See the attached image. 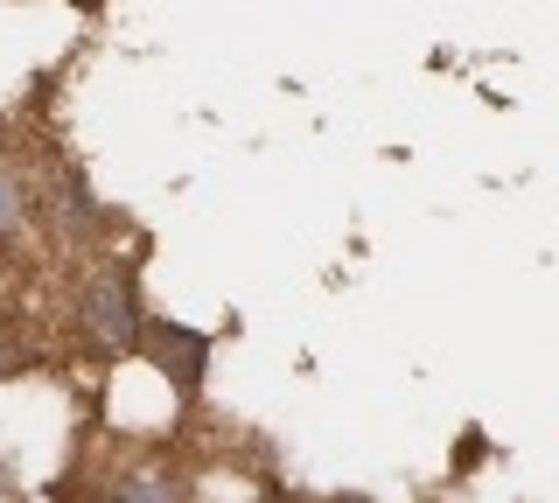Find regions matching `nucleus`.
Wrapping results in <instances>:
<instances>
[{
    "label": "nucleus",
    "mask_w": 559,
    "mask_h": 503,
    "mask_svg": "<svg viewBox=\"0 0 559 503\" xmlns=\"http://www.w3.org/2000/svg\"><path fill=\"white\" fill-rule=\"evenodd\" d=\"M84 322H92L98 343H133L140 336V308H133V287L119 280V273H98L92 287H84Z\"/></svg>",
    "instance_id": "1"
},
{
    "label": "nucleus",
    "mask_w": 559,
    "mask_h": 503,
    "mask_svg": "<svg viewBox=\"0 0 559 503\" xmlns=\"http://www.w3.org/2000/svg\"><path fill=\"white\" fill-rule=\"evenodd\" d=\"M119 503H182V476L168 462H140L119 476Z\"/></svg>",
    "instance_id": "2"
}]
</instances>
